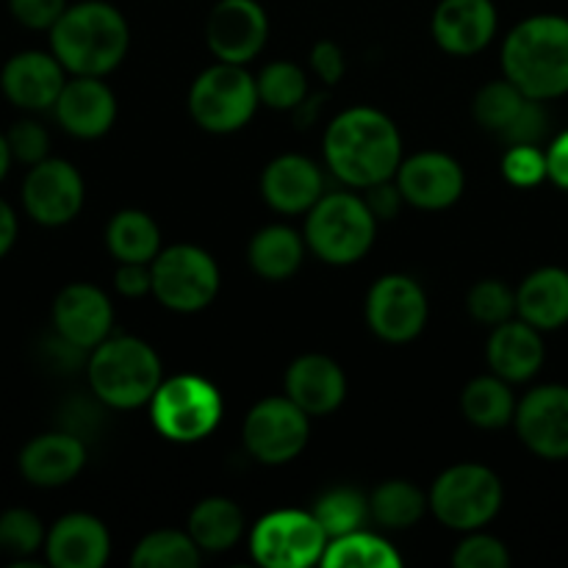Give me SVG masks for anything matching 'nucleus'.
<instances>
[{
    "instance_id": "58836bf2",
    "label": "nucleus",
    "mask_w": 568,
    "mask_h": 568,
    "mask_svg": "<svg viewBox=\"0 0 568 568\" xmlns=\"http://www.w3.org/2000/svg\"><path fill=\"white\" fill-rule=\"evenodd\" d=\"M503 175L514 186H538L544 178H549L547 153L538 144H510L503 155Z\"/></svg>"
},
{
    "instance_id": "e433bc0d",
    "label": "nucleus",
    "mask_w": 568,
    "mask_h": 568,
    "mask_svg": "<svg viewBox=\"0 0 568 568\" xmlns=\"http://www.w3.org/2000/svg\"><path fill=\"white\" fill-rule=\"evenodd\" d=\"M44 532L42 521L37 514L26 508H11L0 516V552L9 558H31L33 552L44 547Z\"/></svg>"
},
{
    "instance_id": "c9c22d12",
    "label": "nucleus",
    "mask_w": 568,
    "mask_h": 568,
    "mask_svg": "<svg viewBox=\"0 0 568 568\" xmlns=\"http://www.w3.org/2000/svg\"><path fill=\"white\" fill-rule=\"evenodd\" d=\"M527 100L530 98H527V94L521 92L514 81H508V78H505V81L486 83V87L477 92L471 111H475L477 125L486 128V131L497 133L499 136V133H503L505 128H508L510 122L521 114V109L527 105Z\"/></svg>"
},
{
    "instance_id": "49530a36",
    "label": "nucleus",
    "mask_w": 568,
    "mask_h": 568,
    "mask_svg": "<svg viewBox=\"0 0 568 568\" xmlns=\"http://www.w3.org/2000/svg\"><path fill=\"white\" fill-rule=\"evenodd\" d=\"M114 286L122 297H144L148 292H153V270L150 264H120Z\"/></svg>"
},
{
    "instance_id": "393cba45",
    "label": "nucleus",
    "mask_w": 568,
    "mask_h": 568,
    "mask_svg": "<svg viewBox=\"0 0 568 568\" xmlns=\"http://www.w3.org/2000/svg\"><path fill=\"white\" fill-rule=\"evenodd\" d=\"M488 366L508 383H525L538 375L544 364L541 331L525 320H508L494 327L488 338Z\"/></svg>"
},
{
    "instance_id": "79ce46f5",
    "label": "nucleus",
    "mask_w": 568,
    "mask_h": 568,
    "mask_svg": "<svg viewBox=\"0 0 568 568\" xmlns=\"http://www.w3.org/2000/svg\"><path fill=\"white\" fill-rule=\"evenodd\" d=\"M549 131V114L544 109V100H527L521 114L499 133V139L508 144H538Z\"/></svg>"
},
{
    "instance_id": "2f4dec72",
    "label": "nucleus",
    "mask_w": 568,
    "mask_h": 568,
    "mask_svg": "<svg viewBox=\"0 0 568 568\" xmlns=\"http://www.w3.org/2000/svg\"><path fill=\"white\" fill-rule=\"evenodd\" d=\"M325 568H399L403 558L386 538L366 532L364 527L347 536H338L327 541L322 555Z\"/></svg>"
},
{
    "instance_id": "f3484780",
    "label": "nucleus",
    "mask_w": 568,
    "mask_h": 568,
    "mask_svg": "<svg viewBox=\"0 0 568 568\" xmlns=\"http://www.w3.org/2000/svg\"><path fill=\"white\" fill-rule=\"evenodd\" d=\"M114 325V308L103 288L92 283H70L53 303V327L61 338L81 349L105 342Z\"/></svg>"
},
{
    "instance_id": "a211bd4d",
    "label": "nucleus",
    "mask_w": 568,
    "mask_h": 568,
    "mask_svg": "<svg viewBox=\"0 0 568 568\" xmlns=\"http://www.w3.org/2000/svg\"><path fill=\"white\" fill-rule=\"evenodd\" d=\"M64 64L53 53L22 50L6 61L0 72V89L6 98L26 111H48L64 89Z\"/></svg>"
},
{
    "instance_id": "8fccbe9b",
    "label": "nucleus",
    "mask_w": 568,
    "mask_h": 568,
    "mask_svg": "<svg viewBox=\"0 0 568 568\" xmlns=\"http://www.w3.org/2000/svg\"><path fill=\"white\" fill-rule=\"evenodd\" d=\"M11 159H14V155H11L9 139H6V133H0V181H3L6 172H9Z\"/></svg>"
},
{
    "instance_id": "473e14b6",
    "label": "nucleus",
    "mask_w": 568,
    "mask_h": 568,
    "mask_svg": "<svg viewBox=\"0 0 568 568\" xmlns=\"http://www.w3.org/2000/svg\"><path fill=\"white\" fill-rule=\"evenodd\" d=\"M203 549L189 532L155 530L136 544L131 555L133 568H194Z\"/></svg>"
},
{
    "instance_id": "aec40b11",
    "label": "nucleus",
    "mask_w": 568,
    "mask_h": 568,
    "mask_svg": "<svg viewBox=\"0 0 568 568\" xmlns=\"http://www.w3.org/2000/svg\"><path fill=\"white\" fill-rule=\"evenodd\" d=\"M53 111L67 133L78 139H98L114 125L116 98L100 78L75 75L64 83Z\"/></svg>"
},
{
    "instance_id": "1a4fd4ad",
    "label": "nucleus",
    "mask_w": 568,
    "mask_h": 568,
    "mask_svg": "<svg viewBox=\"0 0 568 568\" xmlns=\"http://www.w3.org/2000/svg\"><path fill=\"white\" fill-rule=\"evenodd\" d=\"M150 270H153L155 300L178 314L209 308L220 294V266L203 247L194 244L161 250Z\"/></svg>"
},
{
    "instance_id": "4be33fe9",
    "label": "nucleus",
    "mask_w": 568,
    "mask_h": 568,
    "mask_svg": "<svg viewBox=\"0 0 568 568\" xmlns=\"http://www.w3.org/2000/svg\"><path fill=\"white\" fill-rule=\"evenodd\" d=\"M44 552L55 568H103L111 555V536L92 514H67L50 527Z\"/></svg>"
},
{
    "instance_id": "c03bdc74",
    "label": "nucleus",
    "mask_w": 568,
    "mask_h": 568,
    "mask_svg": "<svg viewBox=\"0 0 568 568\" xmlns=\"http://www.w3.org/2000/svg\"><path fill=\"white\" fill-rule=\"evenodd\" d=\"M311 67H314L316 78L322 83H327V87L342 81L344 72H347V61H344L342 48L336 42H331V39H322V42H316L311 48Z\"/></svg>"
},
{
    "instance_id": "ea45409f",
    "label": "nucleus",
    "mask_w": 568,
    "mask_h": 568,
    "mask_svg": "<svg viewBox=\"0 0 568 568\" xmlns=\"http://www.w3.org/2000/svg\"><path fill=\"white\" fill-rule=\"evenodd\" d=\"M453 564L458 568H508L510 552L499 538L471 530V536L455 549Z\"/></svg>"
},
{
    "instance_id": "c85d7f7f",
    "label": "nucleus",
    "mask_w": 568,
    "mask_h": 568,
    "mask_svg": "<svg viewBox=\"0 0 568 568\" xmlns=\"http://www.w3.org/2000/svg\"><path fill=\"white\" fill-rule=\"evenodd\" d=\"M105 244L120 264H153L161 253V231L150 214L139 209L116 211L105 227Z\"/></svg>"
},
{
    "instance_id": "f257e3e1",
    "label": "nucleus",
    "mask_w": 568,
    "mask_h": 568,
    "mask_svg": "<svg viewBox=\"0 0 568 568\" xmlns=\"http://www.w3.org/2000/svg\"><path fill=\"white\" fill-rule=\"evenodd\" d=\"M325 159L338 181L369 189L397 175L403 164V136L392 116L369 105H355L327 125Z\"/></svg>"
},
{
    "instance_id": "412c9836",
    "label": "nucleus",
    "mask_w": 568,
    "mask_h": 568,
    "mask_svg": "<svg viewBox=\"0 0 568 568\" xmlns=\"http://www.w3.org/2000/svg\"><path fill=\"white\" fill-rule=\"evenodd\" d=\"M87 466V444L70 430L31 438L20 453V471L31 486L59 488L81 475Z\"/></svg>"
},
{
    "instance_id": "09e8293b",
    "label": "nucleus",
    "mask_w": 568,
    "mask_h": 568,
    "mask_svg": "<svg viewBox=\"0 0 568 568\" xmlns=\"http://www.w3.org/2000/svg\"><path fill=\"white\" fill-rule=\"evenodd\" d=\"M17 242V214L11 205L0 197V258L14 247Z\"/></svg>"
},
{
    "instance_id": "a18cd8bd",
    "label": "nucleus",
    "mask_w": 568,
    "mask_h": 568,
    "mask_svg": "<svg viewBox=\"0 0 568 568\" xmlns=\"http://www.w3.org/2000/svg\"><path fill=\"white\" fill-rule=\"evenodd\" d=\"M364 200H366V205H369V211L377 216V220H394V216L399 214V209H403V203H405L403 192H399L397 183H392V181L375 183V186L366 189Z\"/></svg>"
},
{
    "instance_id": "f704fd0d",
    "label": "nucleus",
    "mask_w": 568,
    "mask_h": 568,
    "mask_svg": "<svg viewBox=\"0 0 568 568\" xmlns=\"http://www.w3.org/2000/svg\"><path fill=\"white\" fill-rule=\"evenodd\" d=\"M255 83H258V98L266 109L294 111L308 98V78L303 67L294 61H272L261 70Z\"/></svg>"
},
{
    "instance_id": "a19ab883",
    "label": "nucleus",
    "mask_w": 568,
    "mask_h": 568,
    "mask_svg": "<svg viewBox=\"0 0 568 568\" xmlns=\"http://www.w3.org/2000/svg\"><path fill=\"white\" fill-rule=\"evenodd\" d=\"M9 139V148L11 155L22 164H39V161L48 159V150H50V136L37 120H20L11 125V131L6 133Z\"/></svg>"
},
{
    "instance_id": "bb28decb",
    "label": "nucleus",
    "mask_w": 568,
    "mask_h": 568,
    "mask_svg": "<svg viewBox=\"0 0 568 568\" xmlns=\"http://www.w3.org/2000/svg\"><path fill=\"white\" fill-rule=\"evenodd\" d=\"M247 258L264 281H286L303 264L305 239L286 225H266L250 242Z\"/></svg>"
},
{
    "instance_id": "de8ad7c7",
    "label": "nucleus",
    "mask_w": 568,
    "mask_h": 568,
    "mask_svg": "<svg viewBox=\"0 0 568 568\" xmlns=\"http://www.w3.org/2000/svg\"><path fill=\"white\" fill-rule=\"evenodd\" d=\"M547 166L552 183H558L560 189L568 192V131L560 133L552 142V148L547 150Z\"/></svg>"
},
{
    "instance_id": "423d86ee",
    "label": "nucleus",
    "mask_w": 568,
    "mask_h": 568,
    "mask_svg": "<svg viewBox=\"0 0 568 568\" xmlns=\"http://www.w3.org/2000/svg\"><path fill=\"white\" fill-rule=\"evenodd\" d=\"M150 419L166 442H203L222 422V394L205 377L175 375L150 399Z\"/></svg>"
},
{
    "instance_id": "dca6fc26",
    "label": "nucleus",
    "mask_w": 568,
    "mask_h": 568,
    "mask_svg": "<svg viewBox=\"0 0 568 568\" xmlns=\"http://www.w3.org/2000/svg\"><path fill=\"white\" fill-rule=\"evenodd\" d=\"M397 186L405 203L422 211H444L455 205L464 194V166L447 153L425 150L410 155L397 170Z\"/></svg>"
},
{
    "instance_id": "20e7f679",
    "label": "nucleus",
    "mask_w": 568,
    "mask_h": 568,
    "mask_svg": "<svg viewBox=\"0 0 568 568\" xmlns=\"http://www.w3.org/2000/svg\"><path fill=\"white\" fill-rule=\"evenodd\" d=\"M87 377L94 397L109 408H139L159 392L161 358L142 338H105L89 353Z\"/></svg>"
},
{
    "instance_id": "b1692460",
    "label": "nucleus",
    "mask_w": 568,
    "mask_h": 568,
    "mask_svg": "<svg viewBox=\"0 0 568 568\" xmlns=\"http://www.w3.org/2000/svg\"><path fill=\"white\" fill-rule=\"evenodd\" d=\"M286 397L308 416H327L347 397V377L327 355H300L286 369Z\"/></svg>"
},
{
    "instance_id": "9d476101",
    "label": "nucleus",
    "mask_w": 568,
    "mask_h": 568,
    "mask_svg": "<svg viewBox=\"0 0 568 568\" xmlns=\"http://www.w3.org/2000/svg\"><path fill=\"white\" fill-rule=\"evenodd\" d=\"M327 532L311 510H272L250 532V552L266 568H305L322 564Z\"/></svg>"
},
{
    "instance_id": "ddd939ff",
    "label": "nucleus",
    "mask_w": 568,
    "mask_h": 568,
    "mask_svg": "<svg viewBox=\"0 0 568 568\" xmlns=\"http://www.w3.org/2000/svg\"><path fill=\"white\" fill-rule=\"evenodd\" d=\"M83 178L70 161L44 159L28 170L22 183V205L33 222L48 227L67 225L83 209Z\"/></svg>"
},
{
    "instance_id": "f8f14e48",
    "label": "nucleus",
    "mask_w": 568,
    "mask_h": 568,
    "mask_svg": "<svg viewBox=\"0 0 568 568\" xmlns=\"http://www.w3.org/2000/svg\"><path fill=\"white\" fill-rule=\"evenodd\" d=\"M427 294L408 275H383L366 294V325L388 344L414 342L427 325Z\"/></svg>"
},
{
    "instance_id": "6e6552de",
    "label": "nucleus",
    "mask_w": 568,
    "mask_h": 568,
    "mask_svg": "<svg viewBox=\"0 0 568 568\" xmlns=\"http://www.w3.org/2000/svg\"><path fill=\"white\" fill-rule=\"evenodd\" d=\"M430 510L444 527L471 532L486 527L503 508V483L488 466L458 464L436 477Z\"/></svg>"
},
{
    "instance_id": "6ab92c4d",
    "label": "nucleus",
    "mask_w": 568,
    "mask_h": 568,
    "mask_svg": "<svg viewBox=\"0 0 568 568\" xmlns=\"http://www.w3.org/2000/svg\"><path fill=\"white\" fill-rule=\"evenodd\" d=\"M433 39L453 55H475L497 33V9L491 0H442L433 11Z\"/></svg>"
},
{
    "instance_id": "5701e85b",
    "label": "nucleus",
    "mask_w": 568,
    "mask_h": 568,
    "mask_svg": "<svg viewBox=\"0 0 568 568\" xmlns=\"http://www.w3.org/2000/svg\"><path fill=\"white\" fill-rule=\"evenodd\" d=\"M261 194L270 203V209L281 214H303L316 205V200L325 194L320 166L311 159L297 153L277 155L270 161L261 175Z\"/></svg>"
},
{
    "instance_id": "37998d69",
    "label": "nucleus",
    "mask_w": 568,
    "mask_h": 568,
    "mask_svg": "<svg viewBox=\"0 0 568 568\" xmlns=\"http://www.w3.org/2000/svg\"><path fill=\"white\" fill-rule=\"evenodd\" d=\"M9 11L17 22L33 31H44L59 22L67 11V0H9Z\"/></svg>"
},
{
    "instance_id": "72a5a7b5",
    "label": "nucleus",
    "mask_w": 568,
    "mask_h": 568,
    "mask_svg": "<svg viewBox=\"0 0 568 568\" xmlns=\"http://www.w3.org/2000/svg\"><path fill=\"white\" fill-rule=\"evenodd\" d=\"M311 514L316 516L327 538H338L364 527V521L369 519V499L358 488H331L316 499Z\"/></svg>"
},
{
    "instance_id": "f03ea898",
    "label": "nucleus",
    "mask_w": 568,
    "mask_h": 568,
    "mask_svg": "<svg viewBox=\"0 0 568 568\" xmlns=\"http://www.w3.org/2000/svg\"><path fill=\"white\" fill-rule=\"evenodd\" d=\"M50 48L72 75L103 78L122 64L131 48V28L120 9L103 0L67 6L50 28Z\"/></svg>"
},
{
    "instance_id": "c756f323",
    "label": "nucleus",
    "mask_w": 568,
    "mask_h": 568,
    "mask_svg": "<svg viewBox=\"0 0 568 568\" xmlns=\"http://www.w3.org/2000/svg\"><path fill=\"white\" fill-rule=\"evenodd\" d=\"M460 410L466 419L483 430H499L516 416V399L508 381L499 375L475 377L460 394Z\"/></svg>"
},
{
    "instance_id": "cd10ccee",
    "label": "nucleus",
    "mask_w": 568,
    "mask_h": 568,
    "mask_svg": "<svg viewBox=\"0 0 568 568\" xmlns=\"http://www.w3.org/2000/svg\"><path fill=\"white\" fill-rule=\"evenodd\" d=\"M186 532L203 552H227L244 536V514L233 499L209 497L194 505Z\"/></svg>"
},
{
    "instance_id": "0eeeda50",
    "label": "nucleus",
    "mask_w": 568,
    "mask_h": 568,
    "mask_svg": "<svg viewBox=\"0 0 568 568\" xmlns=\"http://www.w3.org/2000/svg\"><path fill=\"white\" fill-rule=\"evenodd\" d=\"M189 114L203 131L233 133L253 120L258 109V83L244 64L216 61L200 72L189 89Z\"/></svg>"
},
{
    "instance_id": "4468645a",
    "label": "nucleus",
    "mask_w": 568,
    "mask_h": 568,
    "mask_svg": "<svg viewBox=\"0 0 568 568\" xmlns=\"http://www.w3.org/2000/svg\"><path fill=\"white\" fill-rule=\"evenodd\" d=\"M270 39V17L258 0H220L211 9L205 42L227 64H247Z\"/></svg>"
},
{
    "instance_id": "4c0bfd02",
    "label": "nucleus",
    "mask_w": 568,
    "mask_h": 568,
    "mask_svg": "<svg viewBox=\"0 0 568 568\" xmlns=\"http://www.w3.org/2000/svg\"><path fill=\"white\" fill-rule=\"evenodd\" d=\"M466 305H469V314L475 316L480 325L497 327L514 316L516 292L508 283L497 281V277H488V281H480L471 286Z\"/></svg>"
},
{
    "instance_id": "2eb2a0df",
    "label": "nucleus",
    "mask_w": 568,
    "mask_h": 568,
    "mask_svg": "<svg viewBox=\"0 0 568 568\" xmlns=\"http://www.w3.org/2000/svg\"><path fill=\"white\" fill-rule=\"evenodd\" d=\"M516 430L538 458H568V386H538L516 405Z\"/></svg>"
},
{
    "instance_id": "7c9ffc66",
    "label": "nucleus",
    "mask_w": 568,
    "mask_h": 568,
    "mask_svg": "<svg viewBox=\"0 0 568 568\" xmlns=\"http://www.w3.org/2000/svg\"><path fill=\"white\" fill-rule=\"evenodd\" d=\"M430 508V497L408 480H386L372 491L369 516L386 530H410Z\"/></svg>"
},
{
    "instance_id": "7ed1b4c3",
    "label": "nucleus",
    "mask_w": 568,
    "mask_h": 568,
    "mask_svg": "<svg viewBox=\"0 0 568 568\" xmlns=\"http://www.w3.org/2000/svg\"><path fill=\"white\" fill-rule=\"evenodd\" d=\"M503 70L527 98L555 100L568 92V20L538 14L519 22L503 44Z\"/></svg>"
},
{
    "instance_id": "9b49d317",
    "label": "nucleus",
    "mask_w": 568,
    "mask_h": 568,
    "mask_svg": "<svg viewBox=\"0 0 568 568\" xmlns=\"http://www.w3.org/2000/svg\"><path fill=\"white\" fill-rule=\"evenodd\" d=\"M311 416L288 397H266L244 419V447L255 460L281 466L297 458L311 436Z\"/></svg>"
},
{
    "instance_id": "39448f33",
    "label": "nucleus",
    "mask_w": 568,
    "mask_h": 568,
    "mask_svg": "<svg viewBox=\"0 0 568 568\" xmlns=\"http://www.w3.org/2000/svg\"><path fill=\"white\" fill-rule=\"evenodd\" d=\"M377 216L364 197L349 192H331L316 200L305 222V244L320 261L347 266L364 258L375 244Z\"/></svg>"
},
{
    "instance_id": "a878e982",
    "label": "nucleus",
    "mask_w": 568,
    "mask_h": 568,
    "mask_svg": "<svg viewBox=\"0 0 568 568\" xmlns=\"http://www.w3.org/2000/svg\"><path fill=\"white\" fill-rule=\"evenodd\" d=\"M516 311L538 331H558L568 322V272L544 266L527 275L516 292Z\"/></svg>"
}]
</instances>
